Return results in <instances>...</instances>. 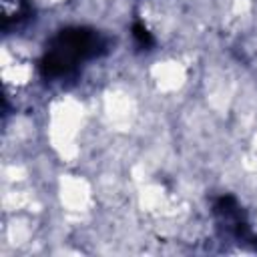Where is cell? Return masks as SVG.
<instances>
[{
	"instance_id": "cell-1",
	"label": "cell",
	"mask_w": 257,
	"mask_h": 257,
	"mask_svg": "<svg viewBox=\"0 0 257 257\" xmlns=\"http://www.w3.org/2000/svg\"><path fill=\"white\" fill-rule=\"evenodd\" d=\"M108 50V40L94 28L72 26L56 32L40 58V74L46 80H60L78 70L80 64L98 58Z\"/></svg>"
},
{
	"instance_id": "cell-2",
	"label": "cell",
	"mask_w": 257,
	"mask_h": 257,
	"mask_svg": "<svg viewBox=\"0 0 257 257\" xmlns=\"http://www.w3.org/2000/svg\"><path fill=\"white\" fill-rule=\"evenodd\" d=\"M213 211L217 215V221L219 225L225 229L227 235L239 239V241H245L251 237L249 233V225H247V219L239 207V203L235 201V197L231 195H221L215 205H213Z\"/></svg>"
},
{
	"instance_id": "cell-3",
	"label": "cell",
	"mask_w": 257,
	"mask_h": 257,
	"mask_svg": "<svg viewBox=\"0 0 257 257\" xmlns=\"http://www.w3.org/2000/svg\"><path fill=\"white\" fill-rule=\"evenodd\" d=\"M133 38H135V42H137L141 48H151V46L155 44L151 32H149L147 26L141 24V22H135V24H133Z\"/></svg>"
}]
</instances>
